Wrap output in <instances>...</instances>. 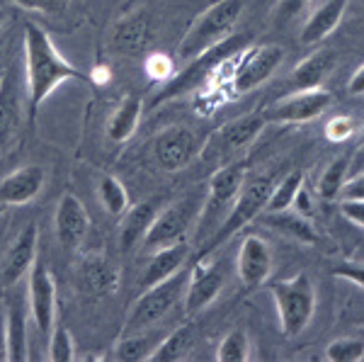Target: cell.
I'll return each mask as SVG.
<instances>
[{
    "label": "cell",
    "instance_id": "cell-25",
    "mask_svg": "<svg viewBox=\"0 0 364 362\" xmlns=\"http://www.w3.org/2000/svg\"><path fill=\"white\" fill-rule=\"evenodd\" d=\"M260 221L269 229H274L282 236L291 238L296 243H316L318 241V233H316L314 224L309 217L299 214L296 209H279V212H265Z\"/></svg>",
    "mask_w": 364,
    "mask_h": 362
},
{
    "label": "cell",
    "instance_id": "cell-13",
    "mask_svg": "<svg viewBox=\"0 0 364 362\" xmlns=\"http://www.w3.org/2000/svg\"><path fill=\"white\" fill-rule=\"evenodd\" d=\"M226 282V272L219 262H207L199 258L190 270L187 277L185 297H182V304H185V314L195 316L202 309H207L216 297L221 294Z\"/></svg>",
    "mask_w": 364,
    "mask_h": 362
},
{
    "label": "cell",
    "instance_id": "cell-10",
    "mask_svg": "<svg viewBox=\"0 0 364 362\" xmlns=\"http://www.w3.org/2000/svg\"><path fill=\"white\" fill-rule=\"evenodd\" d=\"M199 154L197 134L187 127H168L151 142L154 163L166 173H178Z\"/></svg>",
    "mask_w": 364,
    "mask_h": 362
},
{
    "label": "cell",
    "instance_id": "cell-14",
    "mask_svg": "<svg viewBox=\"0 0 364 362\" xmlns=\"http://www.w3.org/2000/svg\"><path fill=\"white\" fill-rule=\"evenodd\" d=\"M267 127V117L265 112H250L243 115L233 122H226L224 127L214 132V137L209 139V144L204 146L209 159H219V156H228L238 149H245L248 144L255 142L260 137V132Z\"/></svg>",
    "mask_w": 364,
    "mask_h": 362
},
{
    "label": "cell",
    "instance_id": "cell-44",
    "mask_svg": "<svg viewBox=\"0 0 364 362\" xmlns=\"http://www.w3.org/2000/svg\"><path fill=\"white\" fill-rule=\"evenodd\" d=\"M348 92L350 95H364V63L352 73V78L348 80Z\"/></svg>",
    "mask_w": 364,
    "mask_h": 362
},
{
    "label": "cell",
    "instance_id": "cell-29",
    "mask_svg": "<svg viewBox=\"0 0 364 362\" xmlns=\"http://www.w3.org/2000/svg\"><path fill=\"white\" fill-rule=\"evenodd\" d=\"M17 119H20V100H17L15 78L5 73L0 80V146L10 139Z\"/></svg>",
    "mask_w": 364,
    "mask_h": 362
},
{
    "label": "cell",
    "instance_id": "cell-22",
    "mask_svg": "<svg viewBox=\"0 0 364 362\" xmlns=\"http://www.w3.org/2000/svg\"><path fill=\"white\" fill-rule=\"evenodd\" d=\"M161 202L158 200H144L134 207H129L124 214H122V224H119V246L124 253L141 246L149 226L154 224L156 214L161 212Z\"/></svg>",
    "mask_w": 364,
    "mask_h": 362
},
{
    "label": "cell",
    "instance_id": "cell-12",
    "mask_svg": "<svg viewBox=\"0 0 364 362\" xmlns=\"http://www.w3.org/2000/svg\"><path fill=\"white\" fill-rule=\"evenodd\" d=\"M27 302L39 334L49 336L56 324V282L51 277L49 267L39 260H34V265L29 267Z\"/></svg>",
    "mask_w": 364,
    "mask_h": 362
},
{
    "label": "cell",
    "instance_id": "cell-27",
    "mask_svg": "<svg viewBox=\"0 0 364 362\" xmlns=\"http://www.w3.org/2000/svg\"><path fill=\"white\" fill-rule=\"evenodd\" d=\"M5 360L25 362L27 353V316L20 304H10L5 314Z\"/></svg>",
    "mask_w": 364,
    "mask_h": 362
},
{
    "label": "cell",
    "instance_id": "cell-50",
    "mask_svg": "<svg viewBox=\"0 0 364 362\" xmlns=\"http://www.w3.org/2000/svg\"><path fill=\"white\" fill-rule=\"evenodd\" d=\"M362 146H364V124H362Z\"/></svg>",
    "mask_w": 364,
    "mask_h": 362
},
{
    "label": "cell",
    "instance_id": "cell-8",
    "mask_svg": "<svg viewBox=\"0 0 364 362\" xmlns=\"http://www.w3.org/2000/svg\"><path fill=\"white\" fill-rule=\"evenodd\" d=\"M248 44H250L248 34H233V37L228 34V37L221 39L219 44H214L211 49L204 51V54H199L197 58H192L190 66H187L185 71L178 75V78L170 80V83L163 87L161 95H158L154 102H163V100H168V97L180 95V92L190 90L192 85L199 83V80L204 78V75L214 71V68L219 66V63L224 61V58H228L231 54H238V51L245 49Z\"/></svg>",
    "mask_w": 364,
    "mask_h": 362
},
{
    "label": "cell",
    "instance_id": "cell-4",
    "mask_svg": "<svg viewBox=\"0 0 364 362\" xmlns=\"http://www.w3.org/2000/svg\"><path fill=\"white\" fill-rule=\"evenodd\" d=\"M187 277H190V270L182 267L173 277L163 280V282L154 284V287H146L144 294H141L132 304V309H129L127 321H124V334H139V331L156 329V326L182 302L185 287H187Z\"/></svg>",
    "mask_w": 364,
    "mask_h": 362
},
{
    "label": "cell",
    "instance_id": "cell-39",
    "mask_svg": "<svg viewBox=\"0 0 364 362\" xmlns=\"http://www.w3.org/2000/svg\"><path fill=\"white\" fill-rule=\"evenodd\" d=\"M146 71H149L151 78H170L173 71V58L166 54H154L146 61Z\"/></svg>",
    "mask_w": 364,
    "mask_h": 362
},
{
    "label": "cell",
    "instance_id": "cell-40",
    "mask_svg": "<svg viewBox=\"0 0 364 362\" xmlns=\"http://www.w3.org/2000/svg\"><path fill=\"white\" fill-rule=\"evenodd\" d=\"M340 214L350 221L364 229V200H343L340 202Z\"/></svg>",
    "mask_w": 364,
    "mask_h": 362
},
{
    "label": "cell",
    "instance_id": "cell-15",
    "mask_svg": "<svg viewBox=\"0 0 364 362\" xmlns=\"http://www.w3.org/2000/svg\"><path fill=\"white\" fill-rule=\"evenodd\" d=\"M236 272L245 289H255L267 282L272 272V250L269 243L257 233H248L240 241L238 258H236Z\"/></svg>",
    "mask_w": 364,
    "mask_h": 362
},
{
    "label": "cell",
    "instance_id": "cell-46",
    "mask_svg": "<svg viewBox=\"0 0 364 362\" xmlns=\"http://www.w3.org/2000/svg\"><path fill=\"white\" fill-rule=\"evenodd\" d=\"M0 360H5V314L0 312Z\"/></svg>",
    "mask_w": 364,
    "mask_h": 362
},
{
    "label": "cell",
    "instance_id": "cell-35",
    "mask_svg": "<svg viewBox=\"0 0 364 362\" xmlns=\"http://www.w3.org/2000/svg\"><path fill=\"white\" fill-rule=\"evenodd\" d=\"M78 355H75V343L73 336L66 326L54 324L49 334V360L51 362H73Z\"/></svg>",
    "mask_w": 364,
    "mask_h": 362
},
{
    "label": "cell",
    "instance_id": "cell-28",
    "mask_svg": "<svg viewBox=\"0 0 364 362\" xmlns=\"http://www.w3.org/2000/svg\"><path fill=\"white\" fill-rule=\"evenodd\" d=\"M197 341V326L195 324H182L180 329H175L173 334L158 341L156 350L151 353L154 362H178L190 355V350L195 348Z\"/></svg>",
    "mask_w": 364,
    "mask_h": 362
},
{
    "label": "cell",
    "instance_id": "cell-34",
    "mask_svg": "<svg viewBox=\"0 0 364 362\" xmlns=\"http://www.w3.org/2000/svg\"><path fill=\"white\" fill-rule=\"evenodd\" d=\"M216 360L219 362H245L250 360V341L243 329H233L221 338L216 348Z\"/></svg>",
    "mask_w": 364,
    "mask_h": 362
},
{
    "label": "cell",
    "instance_id": "cell-23",
    "mask_svg": "<svg viewBox=\"0 0 364 362\" xmlns=\"http://www.w3.org/2000/svg\"><path fill=\"white\" fill-rule=\"evenodd\" d=\"M345 10H348V0H326L321 3L314 13L309 15V20L301 27V42L304 44H318L326 37H331L336 32V27L343 20Z\"/></svg>",
    "mask_w": 364,
    "mask_h": 362
},
{
    "label": "cell",
    "instance_id": "cell-43",
    "mask_svg": "<svg viewBox=\"0 0 364 362\" xmlns=\"http://www.w3.org/2000/svg\"><path fill=\"white\" fill-rule=\"evenodd\" d=\"M306 3H309V0H279L277 15H282V17H291V15H296L299 10L306 8Z\"/></svg>",
    "mask_w": 364,
    "mask_h": 362
},
{
    "label": "cell",
    "instance_id": "cell-1",
    "mask_svg": "<svg viewBox=\"0 0 364 362\" xmlns=\"http://www.w3.org/2000/svg\"><path fill=\"white\" fill-rule=\"evenodd\" d=\"M83 78L85 75L56 49L49 32L37 22L25 20V83L29 117L37 115L46 97L61 83Z\"/></svg>",
    "mask_w": 364,
    "mask_h": 362
},
{
    "label": "cell",
    "instance_id": "cell-36",
    "mask_svg": "<svg viewBox=\"0 0 364 362\" xmlns=\"http://www.w3.org/2000/svg\"><path fill=\"white\" fill-rule=\"evenodd\" d=\"M326 360L360 362V360H364V341H360V338H336L333 343H328Z\"/></svg>",
    "mask_w": 364,
    "mask_h": 362
},
{
    "label": "cell",
    "instance_id": "cell-19",
    "mask_svg": "<svg viewBox=\"0 0 364 362\" xmlns=\"http://www.w3.org/2000/svg\"><path fill=\"white\" fill-rule=\"evenodd\" d=\"M46 183V173L39 166H22L13 171L10 175H5L0 180V202L5 207H17V204H27L32 202L39 192L44 190Z\"/></svg>",
    "mask_w": 364,
    "mask_h": 362
},
{
    "label": "cell",
    "instance_id": "cell-16",
    "mask_svg": "<svg viewBox=\"0 0 364 362\" xmlns=\"http://www.w3.org/2000/svg\"><path fill=\"white\" fill-rule=\"evenodd\" d=\"M37 246H39L37 226L27 224L15 236V241L8 246L3 255V262H0V282L5 287H13L15 282H20L22 277L29 275V267L37 260Z\"/></svg>",
    "mask_w": 364,
    "mask_h": 362
},
{
    "label": "cell",
    "instance_id": "cell-37",
    "mask_svg": "<svg viewBox=\"0 0 364 362\" xmlns=\"http://www.w3.org/2000/svg\"><path fill=\"white\" fill-rule=\"evenodd\" d=\"M352 134H355V122H352L350 117H345V115L333 117V119L326 124V137L331 139V142H336V144L348 142Z\"/></svg>",
    "mask_w": 364,
    "mask_h": 362
},
{
    "label": "cell",
    "instance_id": "cell-20",
    "mask_svg": "<svg viewBox=\"0 0 364 362\" xmlns=\"http://www.w3.org/2000/svg\"><path fill=\"white\" fill-rule=\"evenodd\" d=\"M151 42V17L146 10H134L114 25L112 46L122 56H136Z\"/></svg>",
    "mask_w": 364,
    "mask_h": 362
},
{
    "label": "cell",
    "instance_id": "cell-48",
    "mask_svg": "<svg viewBox=\"0 0 364 362\" xmlns=\"http://www.w3.org/2000/svg\"><path fill=\"white\" fill-rule=\"evenodd\" d=\"M3 212H5V204H3V202H0V214H3Z\"/></svg>",
    "mask_w": 364,
    "mask_h": 362
},
{
    "label": "cell",
    "instance_id": "cell-11",
    "mask_svg": "<svg viewBox=\"0 0 364 362\" xmlns=\"http://www.w3.org/2000/svg\"><path fill=\"white\" fill-rule=\"evenodd\" d=\"M284 61V49L279 44H257L240 58L236 73H233V92L245 95V92L260 87L265 80L272 78V73Z\"/></svg>",
    "mask_w": 364,
    "mask_h": 362
},
{
    "label": "cell",
    "instance_id": "cell-31",
    "mask_svg": "<svg viewBox=\"0 0 364 362\" xmlns=\"http://www.w3.org/2000/svg\"><path fill=\"white\" fill-rule=\"evenodd\" d=\"M97 197L100 204L107 214L112 217H122L129 209V192L122 185V180H117L114 175H102L97 183Z\"/></svg>",
    "mask_w": 364,
    "mask_h": 362
},
{
    "label": "cell",
    "instance_id": "cell-6",
    "mask_svg": "<svg viewBox=\"0 0 364 362\" xmlns=\"http://www.w3.org/2000/svg\"><path fill=\"white\" fill-rule=\"evenodd\" d=\"M245 180V171L240 166H228L216 171L209 178V190L202 200L197 214V233L195 238L199 243H204L207 238L219 229V224L226 219V214L231 212L233 202H236L240 185Z\"/></svg>",
    "mask_w": 364,
    "mask_h": 362
},
{
    "label": "cell",
    "instance_id": "cell-18",
    "mask_svg": "<svg viewBox=\"0 0 364 362\" xmlns=\"http://www.w3.org/2000/svg\"><path fill=\"white\" fill-rule=\"evenodd\" d=\"M75 282H78L80 292H85L90 297L112 294L119 287V267L105 253H90L80 260Z\"/></svg>",
    "mask_w": 364,
    "mask_h": 362
},
{
    "label": "cell",
    "instance_id": "cell-9",
    "mask_svg": "<svg viewBox=\"0 0 364 362\" xmlns=\"http://www.w3.org/2000/svg\"><path fill=\"white\" fill-rule=\"evenodd\" d=\"M333 105V92L323 87H311V90H296L291 95L279 97L265 110L267 122H279V124H301V122L318 119L323 112Z\"/></svg>",
    "mask_w": 364,
    "mask_h": 362
},
{
    "label": "cell",
    "instance_id": "cell-5",
    "mask_svg": "<svg viewBox=\"0 0 364 362\" xmlns=\"http://www.w3.org/2000/svg\"><path fill=\"white\" fill-rule=\"evenodd\" d=\"M272 188H274L272 175H257V178L243 180L231 212H228L226 219L219 224V229H216L207 241H204V253L202 255H209L214 248H219L221 243H226L231 236H236L240 229H245L252 219L260 217V214L265 212V204L269 200V192H272Z\"/></svg>",
    "mask_w": 364,
    "mask_h": 362
},
{
    "label": "cell",
    "instance_id": "cell-30",
    "mask_svg": "<svg viewBox=\"0 0 364 362\" xmlns=\"http://www.w3.org/2000/svg\"><path fill=\"white\" fill-rule=\"evenodd\" d=\"M158 341L149 331H139V334H124L119 341L114 343V360L122 362H139V360H151V353L156 350Z\"/></svg>",
    "mask_w": 364,
    "mask_h": 362
},
{
    "label": "cell",
    "instance_id": "cell-3",
    "mask_svg": "<svg viewBox=\"0 0 364 362\" xmlns=\"http://www.w3.org/2000/svg\"><path fill=\"white\" fill-rule=\"evenodd\" d=\"M240 13H243V0H216L185 32L178 46V56L182 61H192L214 44H219L236 27Z\"/></svg>",
    "mask_w": 364,
    "mask_h": 362
},
{
    "label": "cell",
    "instance_id": "cell-49",
    "mask_svg": "<svg viewBox=\"0 0 364 362\" xmlns=\"http://www.w3.org/2000/svg\"><path fill=\"white\" fill-rule=\"evenodd\" d=\"M3 75H5V71H3V66H0V80H3Z\"/></svg>",
    "mask_w": 364,
    "mask_h": 362
},
{
    "label": "cell",
    "instance_id": "cell-33",
    "mask_svg": "<svg viewBox=\"0 0 364 362\" xmlns=\"http://www.w3.org/2000/svg\"><path fill=\"white\" fill-rule=\"evenodd\" d=\"M348 168H350L348 156H340V159L328 163V168L323 171L318 180V195L323 200H336V197H340V190H343L345 180H348Z\"/></svg>",
    "mask_w": 364,
    "mask_h": 362
},
{
    "label": "cell",
    "instance_id": "cell-32",
    "mask_svg": "<svg viewBox=\"0 0 364 362\" xmlns=\"http://www.w3.org/2000/svg\"><path fill=\"white\" fill-rule=\"evenodd\" d=\"M304 188V173L291 171L287 173L279 183H274L272 192H269V200L265 204V212H279V209H289L294 204L296 192Z\"/></svg>",
    "mask_w": 364,
    "mask_h": 362
},
{
    "label": "cell",
    "instance_id": "cell-38",
    "mask_svg": "<svg viewBox=\"0 0 364 362\" xmlns=\"http://www.w3.org/2000/svg\"><path fill=\"white\" fill-rule=\"evenodd\" d=\"M333 277H340V280H348V282L357 284V287L364 289V262H355V260H348V262H338L333 267Z\"/></svg>",
    "mask_w": 364,
    "mask_h": 362
},
{
    "label": "cell",
    "instance_id": "cell-47",
    "mask_svg": "<svg viewBox=\"0 0 364 362\" xmlns=\"http://www.w3.org/2000/svg\"><path fill=\"white\" fill-rule=\"evenodd\" d=\"M5 17H8V15H5V10H0V27H3V22H5Z\"/></svg>",
    "mask_w": 364,
    "mask_h": 362
},
{
    "label": "cell",
    "instance_id": "cell-17",
    "mask_svg": "<svg viewBox=\"0 0 364 362\" xmlns=\"http://www.w3.org/2000/svg\"><path fill=\"white\" fill-rule=\"evenodd\" d=\"M54 229H56L58 243H61L63 248H78L80 243H83V238L87 236V229H90L87 209L83 207V202L75 195H70V192H66L56 204Z\"/></svg>",
    "mask_w": 364,
    "mask_h": 362
},
{
    "label": "cell",
    "instance_id": "cell-21",
    "mask_svg": "<svg viewBox=\"0 0 364 362\" xmlns=\"http://www.w3.org/2000/svg\"><path fill=\"white\" fill-rule=\"evenodd\" d=\"M192 248L190 243L178 241V243H170V246H163L154 250L151 255L149 265L144 270V277H141V287H154V284L163 282V280L173 277L175 272H180L185 267L187 258H190Z\"/></svg>",
    "mask_w": 364,
    "mask_h": 362
},
{
    "label": "cell",
    "instance_id": "cell-2",
    "mask_svg": "<svg viewBox=\"0 0 364 362\" xmlns=\"http://www.w3.org/2000/svg\"><path fill=\"white\" fill-rule=\"evenodd\" d=\"M279 316V331L284 338H296L309 329L316 314V287L306 272L289 280H274L269 284Z\"/></svg>",
    "mask_w": 364,
    "mask_h": 362
},
{
    "label": "cell",
    "instance_id": "cell-41",
    "mask_svg": "<svg viewBox=\"0 0 364 362\" xmlns=\"http://www.w3.org/2000/svg\"><path fill=\"white\" fill-rule=\"evenodd\" d=\"M340 195H343V200H364V175H357V178H352V180H345Z\"/></svg>",
    "mask_w": 364,
    "mask_h": 362
},
{
    "label": "cell",
    "instance_id": "cell-26",
    "mask_svg": "<svg viewBox=\"0 0 364 362\" xmlns=\"http://www.w3.org/2000/svg\"><path fill=\"white\" fill-rule=\"evenodd\" d=\"M141 112H144V100L139 95H124L117 105L114 115L107 122V139L114 144H124L136 134Z\"/></svg>",
    "mask_w": 364,
    "mask_h": 362
},
{
    "label": "cell",
    "instance_id": "cell-7",
    "mask_svg": "<svg viewBox=\"0 0 364 362\" xmlns=\"http://www.w3.org/2000/svg\"><path fill=\"white\" fill-rule=\"evenodd\" d=\"M202 200H204V197L185 195L182 200L173 202L166 209H161V212L156 214L154 224H151L149 231H146L144 241H141V248H144V250H158L163 246H170V243L185 241L190 224H192V221H197Z\"/></svg>",
    "mask_w": 364,
    "mask_h": 362
},
{
    "label": "cell",
    "instance_id": "cell-45",
    "mask_svg": "<svg viewBox=\"0 0 364 362\" xmlns=\"http://www.w3.org/2000/svg\"><path fill=\"white\" fill-rule=\"evenodd\" d=\"M15 3L25 5L29 10H51L56 0H15Z\"/></svg>",
    "mask_w": 364,
    "mask_h": 362
},
{
    "label": "cell",
    "instance_id": "cell-42",
    "mask_svg": "<svg viewBox=\"0 0 364 362\" xmlns=\"http://www.w3.org/2000/svg\"><path fill=\"white\" fill-rule=\"evenodd\" d=\"M291 209H296L299 214H304V217H309V219H311V214H314V204H311V197H309V190H306V188H301V190L296 192Z\"/></svg>",
    "mask_w": 364,
    "mask_h": 362
},
{
    "label": "cell",
    "instance_id": "cell-24",
    "mask_svg": "<svg viewBox=\"0 0 364 362\" xmlns=\"http://www.w3.org/2000/svg\"><path fill=\"white\" fill-rule=\"evenodd\" d=\"M338 63L336 51L331 49H318L314 54L296 63V68L291 71V85L294 90H311V87H321L323 80L333 73Z\"/></svg>",
    "mask_w": 364,
    "mask_h": 362
}]
</instances>
